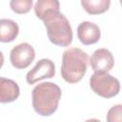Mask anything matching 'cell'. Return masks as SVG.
<instances>
[{"label": "cell", "mask_w": 122, "mask_h": 122, "mask_svg": "<svg viewBox=\"0 0 122 122\" xmlns=\"http://www.w3.org/2000/svg\"><path fill=\"white\" fill-rule=\"evenodd\" d=\"M90 87L94 93L104 98H112L120 92V82L107 71H94L90 78Z\"/></svg>", "instance_id": "277c9868"}, {"label": "cell", "mask_w": 122, "mask_h": 122, "mask_svg": "<svg viewBox=\"0 0 122 122\" xmlns=\"http://www.w3.org/2000/svg\"><path fill=\"white\" fill-rule=\"evenodd\" d=\"M50 41L58 47H68L72 41V30L67 17L59 12L43 20Z\"/></svg>", "instance_id": "3957f363"}, {"label": "cell", "mask_w": 122, "mask_h": 122, "mask_svg": "<svg viewBox=\"0 0 122 122\" xmlns=\"http://www.w3.org/2000/svg\"><path fill=\"white\" fill-rule=\"evenodd\" d=\"M90 62L88 54L79 48H69L62 54L61 76L70 83L79 82L85 75Z\"/></svg>", "instance_id": "7a4b0ae2"}, {"label": "cell", "mask_w": 122, "mask_h": 122, "mask_svg": "<svg viewBox=\"0 0 122 122\" xmlns=\"http://www.w3.org/2000/svg\"><path fill=\"white\" fill-rule=\"evenodd\" d=\"M101 36L99 27L90 21H84L77 27V37L83 45H92L99 41Z\"/></svg>", "instance_id": "ba28073f"}, {"label": "cell", "mask_w": 122, "mask_h": 122, "mask_svg": "<svg viewBox=\"0 0 122 122\" xmlns=\"http://www.w3.org/2000/svg\"><path fill=\"white\" fill-rule=\"evenodd\" d=\"M20 94L18 84L9 78H0V102L10 103L15 101Z\"/></svg>", "instance_id": "9c48e42d"}, {"label": "cell", "mask_w": 122, "mask_h": 122, "mask_svg": "<svg viewBox=\"0 0 122 122\" xmlns=\"http://www.w3.org/2000/svg\"><path fill=\"white\" fill-rule=\"evenodd\" d=\"M55 74V66L51 59H40L35 66L28 71L26 80L28 84H34L46 78H51Z\"/></svg>", "instance_id": "8992f818"}, {"label": "cell", "mask_w": 122, "mask_h": 122, "mask_svg": "<svg viewBox=\"0 0 122 122\" xmlns=\"http://www.w3.org/2000/svg\"><path fill=\"white\" fill-rule=\"evenodd\" d=\"M83 9L92 15L106 12L110 6L111 0H80Z\"/></svg>", "instance_id": "7c38bea8"}, {"label": "cell", "mask_w": 122, "mask_h": 122, "mask_svg": "<svg viewBox=\"0 0 122 122\" xmlns=\"http://www.w3.org/2000/svg\"><path fill=\"white\" fill-rule=\"evenodd\" d=\"M60 3L58 0H37L34 5V12L40 20L46 19L48 16L59 12Z\"/></svg>", "instance_id": "30bf717a"}, {"label": "cell", "mask_w": 122, "mask_h": 122, "mask_svg": "<svg viewBox=\"0 0 122 122\" xmlns=\"http://www.w3.org/2000/svg\"><path fill=\"white\" fill-rule=\"evenodd\" d=\"M61 89L52 82H43L36 85L31 92L33 110L41 116L53 114L61 98Z\"/></svg>", "instance_id": "6da1fadb"}, {"label": "cell", "mask_w": 122, "mask_h": 122, "mask_svg": "<svg viewBox=\"0 0 122 122\" xmlns=\"http://www.w3.org/2000/svg\"><path fill=\"white\" fill-rule=\"evenodd\" d=\"M90 65L94 71H110L114 65V58L112 53L101 48L96 50L90 57Z\"/></svg>", "instance_id": "52a82bcc"}, {"label": "cell", "mask_w": 122, "mask_h": 122, "mask_svg": "<svg viewBox=\"0 0 122 122\" xmlns=\"http://www.w3.org/2000/svg\"><path fill=\"white\" fill-rule=\"evenodd\" d=\"M32 0H10V7L11 10L17 14L28 13L32 8Z\"/></svg>", "instance_id": "4fadbf2b"}, {"label": "cell", "mask_w": 122, "mask_h": 122, "mask_svg": "<svg viewBox=\"0 0 122 122\" xmlns=\"http://www.w3.org/2000/svg\"><path fill=\"white\" fill-rule=\"evenodd\" d=\"M119 1H120V5L122 6V0H119Z\"/></svg>", "instance_id": "9a60e30c"}, {"label": "cell", "mask_w": 122, "mask_h": 122, "mask_svg": "<svg viewBox=\"0 0 122 122\" xmlns=\"http://www.w3.org/2000/svg\"><path fill=\"white\" fill-rule=\"evenodd\" d=\"M19 33V27L16 22L10 19L2 18L0 20V41L8 43L13 41Z\"/></svg>", "instance_id": "8fae6325"}, {"label": "cell", "mask_w": 122, "mask_h": 122, "mask_svg": "<svg viewBox=\"0 0 122 122\" xmlns=\"http://www.w3.org/2000/svg\"><path fill=\"white\" fill-rule=\"evenodd\" d=\"M108 122H122V104L112 106L107 112Z\"/></svg>", "instance_id": "5bb4252c"}, {"label": "cell", "mask_w": 122, "mask_h": 122, "mask_svg": "<svg viewBox=\"0 0 122 122\" xmlns=\"http://www.w3.org/2000/svg\"><path fill=\"white\" fill-rule=\"evenodd\" d=\"M35 57V51L29 43H20L13 47L10 53V60L15 69L22 70L28 68Z\"/></svg>", "instance_id": "5b68a950"}]
</instances>
